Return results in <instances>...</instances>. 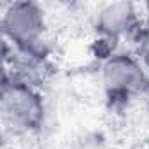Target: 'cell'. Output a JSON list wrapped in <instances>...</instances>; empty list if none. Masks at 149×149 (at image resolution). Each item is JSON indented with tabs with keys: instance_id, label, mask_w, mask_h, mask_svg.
I'll use <instances>...</instances> for the list:
<instances>
[{
	"instance_id": "8992f818",
	"label": "cell",
	"mask_w": 149,
	"mask_h": 149,
	"mask_svg": "<svg viewBox=\"0 0 149 149\" xmlns=\"http://www.w3.org/2000/svg\"><path fill=\"white\" fill-rule=\"evenodd\" d=\"M144 9H146V14H147V21H149V4H146V6H144Z\"/></svg>"
},
{
	"instance_id": "277c9868",
	"label": "cell",
	"mask_w": 149,
	"mask_h": 149,
	"mask_svg": "<svg viewBox=\"0 0 149 149\" xmlns=\"http://www.w3.org/2000/svg\"><path fill=\"white\" fill-rule=\"evenodd\" d=\"M139 21V13L133 4L116 2L107 4L97 16V28L107 39H119L130 33Z\"/></svg>"
},
{
	"instance_id": "5b68a950",
	"label": "cell",
	"mask_w": 149,
	"mask_h": 149,
	"mask_svg": "<svg viewBox=\"0 0 149 149\" xmlns=\"http://www.w3.org/2000/svg\"><path fill=\"white\" fill-rule=\"evenodd\" d=\"M140 61L149 70V25L142 35V40H140Z\"/></svg>"
},
{
	"instance_id": "3957f363",
	"label": "cell",
	"mask_w": 149,
	"mask_h": 149,
	"mask_svg": "<svg viewBox=\"0 0 149 149\" xmlns=\"http://www.w3.org/2000/svg\"><path fill=\"white\" fill-rule=\"evenodd\" d=\"M4 35L21 49L35 47L46 30L44 11L33 2H14L2 16Z\"/></svg>"
},
{
	"instance_id": "6da1fadb",
	"label": "cell",
	"mask_w": 149,
	"mask_h": 149,
	"mask_svg": "<svg viewBox=\"0 0 149 149\" xmlns=\"http://www.w3.org/2000/svg\"><path fill=\"white\" fill-rule=\"evenodd\" d=\"M102 83L111 100L126 102L147 91L149 76L147 68L139 58L126 53H118L104 63Z\"/></svg>"
},
{
	"instance_id": "7a4b0ae2",
	"label": "cell",
	"mask_w": 149,
	"mask_h": 149,
	"mask_svg": "<svg viewBox=\"0 0 149 149\" xmlns=\"http://www.w3.org/2000/svg\"><path fill=\"white\" fill-rule=\"evenodd\" d=\"M2 116L6 125L18 133L37 130L44 119L42 98L28 83H6L2 88Z\"/></svg>"
}]
</instances>
